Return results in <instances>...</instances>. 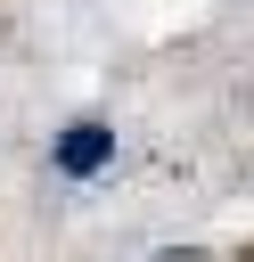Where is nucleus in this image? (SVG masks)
<instances>
[{
    "mask_svg": "<svg viewBox=\"0 0 254 262\" xmlns=\"http://www.w3.org/2000/svg\"><path fill=\"white\" fill-rule=\"evenodd\" d=\"M107 156H115V131H107V123H74V131L57 139V172H66V180H90Z\"/></svg>",
    "mask_w": 254,
    "mask_h": 262,
    "instance_id": "obj_1",
    "label": "nucleus"
}]
</instances>
